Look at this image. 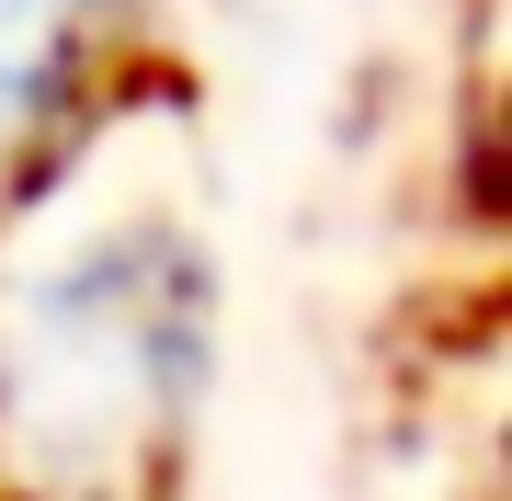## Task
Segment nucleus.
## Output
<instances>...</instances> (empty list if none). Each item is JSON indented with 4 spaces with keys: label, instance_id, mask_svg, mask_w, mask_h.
I'll use <instances>...</instances> for the list:
<instances>
[{
    "label": "nucleus",
    "instance_id": "obj_1",
    "mask_svg": "<svg viewBox=\"0 0 512 501\" xmlns=\"http://www.w3.org/2000/svg\"><path fill=\"white\" fill-rule=\"evenodd\" d=\"M217 319L194 92L160 80L0 205V501H183Z\"/></svg>",
    "mask_w": 512,
    "mask_h": 501
},
{
    "label": "nucleus",
    "instance_id": "obj_2",
    "mask_svg": "<svg viewBox=\"0 0 512 501\" xmlns=\"http://www.w3.org/2000/svg\"><path fill=\"white\" fill-rule=\"evenodd\" d=\"M160 0H0V205H23L103 114L160 92Z\"/></svg>",
    "mask_w": 512,
    "mask_h": 501
}]
</instances>
